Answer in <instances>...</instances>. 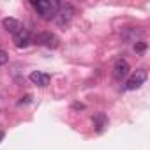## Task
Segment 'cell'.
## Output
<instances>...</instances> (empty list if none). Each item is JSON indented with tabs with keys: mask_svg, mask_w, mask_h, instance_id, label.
Returning a JSON list of instances; mask_svg holds the SVG:
<instances>
[{
	"mask_svg": "<svg viewBox=\"0 0 150 150\" xmlns=\"http://www.w3.org/2000/svg\"><path fill=\"white\" fill-rule=\"evenodd\" d=\"M32 6H34V9L37 11V14L42 20L51 21L57 16V11L60 7V2H57V0H32Z\"/></svg>",
	"mask_w": 150,
	"mask_h": 150,
	"instance_id": "cell-1",
	"label": "cell"
},
{
	"mask_svg": "<svg viewBox=\"0 0 150 150\" xmlns=\"http://www.w3.org/2000/svg\"><path fill=\"white\" fill-rule=\"evenodd\" d=\"M74 14H76V9H74L72 4H60V7L57 11V16H55V21H57V25L65 27L74 18Z\"/></svg>",
	"mask_w": 150,
	"mask_h": 150,
	"instance_id": "cell-2",
	"label": "cell"
},
{
	"mask_svg": "<svg viewBox=\"0 0 150 150\" xmlns=\"http://www.w3.org/2000/svg\"><path fill=\"white\" fill-rule=\"evenodd\" d=\"M35 42L39 46H44V48H50V50H55V48L60 46V39L55 34H51V32H41V34H37L35 35Z\"/></svg>",
	"mask_w": 150,
	"mask_h": 150,
	"instance_id": "cell-3",
	"label": "cell"
},
{
	"mask_svg": "<svg viewBox=\"0 0 150 150\" xmlns=\"http://www.w3.org/2000/svg\"><path fill=\"white\" fill-rule=\"evenodd\" d=\"M146 71L145 69H138L134 74H131V78L127 80V83H125V90H136V88H139L145 81H146Z\"/></svg>",
	"mask_w": 150,
	"mask_h": 150,
	"instance_id": "cell-4",
	"label": "cell"
},
{
	"mask_svg": "<svg viewBox=\"0 0 150 150\" xmlns=\"http://www.w3.org/2000/svg\"><path fill=\"white\" fill-rule=\"evenodd\" d=\"M129 71H131V65H129V62H127V60H124V58H118V60L115 62L113 74H115V78H117V80H122V78H125L127 74H129Z\"/></svg>",
	"mask_w": 150,
	"mask_h": 150,
	"instance_id": "cell-5",
	"label": "cell"
},
{
	"mask_svg": "<svg viewBox=\"0 0 150 150\" xmlns=\"http://www.w3.org/2000/svg\"><path fill=\"white\" fill-rule=\"evenodd\" d=\"M30 81L34 83V85H37V87H48L50 85V80H51V76L48 72H41V71H34V72H30Z\"/></svg>",
	"mask_w": 150,
	"mask_h": 150,
	"instance_id": "cell-6",
	"label": "cell"
},
{
	"mask_svg": "<svg viewBox=\"0 0 150 150\" xmlns=\"http://www.w3.org/2000/svg\"><path fill=\"white\" fill-rule=\"evenodd\" d=\"M32 42V35H30V30H27V28H21L16 35H14V46L16 48H27L28 44Z\"/></svg>",
	"mask_w": 150,
	"mask_h": 150,
	"instance_id": "cell-7",
	"label": "cell"
},
{
	"mask_svg": "<svg viewBox=\"0 0 150 150\" xmlns=\"http://www.w3.org/2000/svg\"><path fill=\"white\" fill-rule=\"evenodd\" d=\"M2 27L9 32V34H13V35H16L23 27H21V23L16 20V18H4L2 20Z\"/></svg>",
	"mask_w": 150,
	"mask_h": 150,
	"instance_id": "cell-8",
	"label": "cell"
},
{
	"mask_svg": "<svg viewBox=\"0 0 150 150\" xmlns=\"http://www.w3.org/2000/svg\"><path fill=\"white\" fill-rule=\"evenodd\" d=\"M92 125H94V129L97 131V132H103L104 131V127H108V117L104 115V113H94V117H92Z\"/></svg>",
	"mask_w": 150,
	"mask_h": 150,
	"instance_id": "cell-9",
	"label": "cell"
},
{
	"mask_svg": "<svg viewBox=\"0 0 150 150\" xmlns=\"http://www.w3.org/2000/svg\"><path fill=\"white\" fill-rule=\"evenodd\" d=\"M136 37H141V30L129 28V30L124 34V39H127V41H131V42H136Z\"/></svg>",
	"mask_w": 150,
	"mask_h": 150,
	"instance_id": "cell-10",
	"label": "cell"
},
{
	"mask_svg": "<svg viewBox=\"0 0 150 150\" xmlns=\"http://www.w3.org/2000/svg\"><path fill=\"white\" fill-rule=\"evenodd\" d=\"M134 51L139 53V55L145 53V51H146V42H145V41H136V42H134Z\"/></svg>",
	"mask_w": 150,
	"mask_h": 150,
	"instance_id": "cell-11",
	"label": "cell"
},
{
	"mask_svg": "<svg viewBox=\"0 0 150 150\" xmlns=\"http://www.w3.org/2000/svg\"><path fill=\"white\" fill-rule=\"evenodd\" d=\"M9 62V53L4 51V50H0V65H6Z\"/></svg>",
	"mask_w": 150,
	"mask_h": 150,
	"instance_id": "cell-12",
	"label": "cell"
},
{
	"mask_svg": "<svg viewBox=\"0 0 150 150\" xmlns=\"http://www.w3.org/2000/svg\"><path fill=\"white\" fill-rule=\"evenodd\" d=\"M30 99H32L30 96H25V97H21V101H20V103H21V104H23V103H30Z\"/></svg>",
	"mask_w": 150,
	"mask_h": 150,
	"instance_id": "cell-13",
	"label": "cell"
},
{
	"mask_svg": "<svg viewBox=\"0 0 150 150\" xmlns=\"http://www.w3.org/2000/svg\"><path fill=\"white\" fill-rule=\"evenodd\" d=\"M4 136H6V134H4V131H0V141L4 139Z\"/></svg>",
	"mask_w": 150,
	"mask_h": 150,
	"instance_id": "cell-14",
	"label": "cell"
}]
</instances>
